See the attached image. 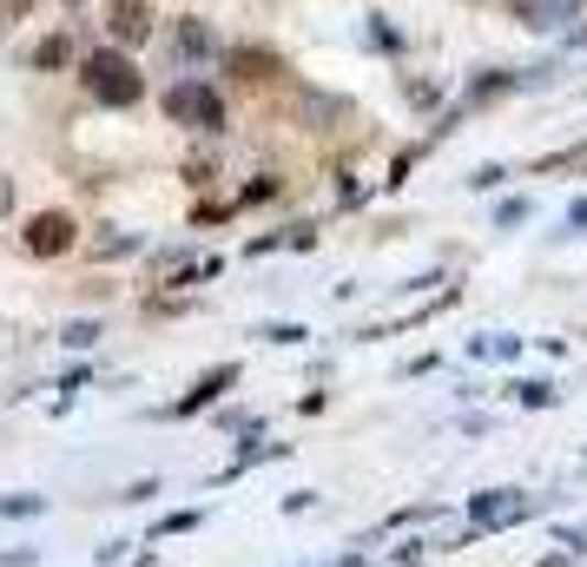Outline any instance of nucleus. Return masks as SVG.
I'll list each match as a JSON object with an SVG mask.
<instances>
[{"label": "nucleus", "mask_w": 587, "mask_h": 567, "mask_svg": "<svg viewBox=\"0 0 587 567\" xmlns=\"http://www.w3.org/2000/svg\"><path fill=\"white\" fill-rule=\"evenodd\" d=\"M79 79H86V92H93L99 106H139V99H145V73H139L119 46H93L86 66H79Z\"/></svg>", "instance_id": "1"}, {"label": "nucleus", "mask_w": 587, "mask_h": 567, "mask_svg": "<svg viewBox=\"0 0 587 567\" xmlns=\"http://www.w3.org/2000/svg\"><path fill=\"white\" fill-rule=\"evenodd\" d=\"M165 119L192 126V132H225V99L205 79H178V86H165Z\"/></svg>", "instance_id": "2"}, {"label": "nucleus", "mask_w": 587, "mask_h": 567, "mask_svg": "<svg viewBox=\"0 0 587 567\" xmlns=\"http://www.w3.org/2000/svg\"><path fill=\"white\" fill-rule=\"evenodd\" d=\"M542 509H548L542 495H522V489H489V495H476V502H469V522H476V535H482V528L529 522V515H542Z\"/></svg>", "instance_id": "3"}, {"label": "nucleus", "mask_w": 587, "mask_h": 567, "mask_svg": "<svg viewBox=\"0 0 587 567\" xmlns=\"http://www.w3.org/2000/svg\"><path fill=\"white\" fill-rule=\"evenodd\" d=\"M33 258H66L73 244H79V225L66 218V211H40V218H26V238H20Z\"/></svg>", "instance_id": "4"}, {"label": "nucleus", "mask_w": 587, "mask_h": 567, "mask_svg": "<svg viewBox=\"0 0 587 567\" xmlns=\"http://www.w3.org/2000/svg\"><path fill=\"white\" fill-rule=\"evenodd\" d=\"M106 33H112V46L152 40V0H112V7H106Z\"/></svg>", "instance_id": "5"}, {"label": "nucleus", "mask_w": 587, "mask_h": 567, "mask_svg": "<svg viewBox=\"0 0 587 567\" xmlns=\"http://www.w3.org/2000/svg\"><path fill=\"white\" fill-rule=\"evenodd\" d=\"M172 53H178L185 66H192V59H211V53H218V33H211L205 20H178V26H172Z\"/></svg>", "instance_id": "6"}, {"label": "nucleus", "mask_w": 587, "mask_h": 567, "mask_svg": "<svg viewBox=\"0 0 587 567\" xmlns=\"http://www.w3.org/2000/svg\"><path fill=\"white\" fill-rule=\"evenodd\" d=\"M231 383H238V363H218V370H211V377H198V383H192V396H178L172 410H178V416H192V410H205V403H218V396H225Z\"/></svg>", "instance_id": "7"}, {"label": "nucleus", "mask_w": 587, "mask_h": 567, "mask_svg": "<svg viewBox=\"0 0 587 567\" xmlns=\"http://www.w3.org/2000/svg\"><path fill=\"white\" fill-rule=\"evenodd\" d=\"M509 7H515L522 26H562V20H575V0H509Z\"/></svg>", "instance_id": "8"}, {"label": "nucleus", "mask_w": 587, "mask_h": 567, "mask_svg": "<svg viewBox=\"0 0 587 567\" xmlns=\"http://www.w3.org/2000/svg\"><path fill=\"white\" fill-rule=\"evenodd\" d=\"M225 66H231V73H238L244 86H258V79H271V73H278V53H258V46H238V53H231Z\"/></svg>", "instance_id": "9"}, {"label": "nucleus", "mask_w": 587, "mask_h": 567, "mask_svg": "<svg viewBox=\"0 0 587 567\" xmlns=\"http://www.w3.org/2000/svg\"><path fill=\"white\" fill-rule=\"evenodd\" d=\"M66 59H73L66 33H53V40H40V46H33V66H40V73H53V66H66Z\"/></svg>", "instance_id": "10"}, {"label": "nucleus", "mask_w": 587, "mask_h": 567, "mask_svg": "<svg viewBox=\"0 0 587 567\" xmlns=\"http://www.w3.org/2000/svg\"><path fill=\"white\" fill-rule=\"evenodd\" d=\"M59 344H66V350H93V344H99V324H86V317H79V324H66V330H59Z\"/></svg>", "instance_id": "11"}, {"label": "nucleus", "mask_w": 587, "mask_h": 567, "mask_svg": "<svg viewBox=\"0 0 587 567\" xmlns=\"http://www.w3.org/2000/svg\"><path fill=\"white\" fill-rule=\"evenodd\" d=\"M40 509H46V495H0V515H13V522L20 515H40Z\"/></svg>", "instance_id": "12"}, {"label": "nucleus", "mask_w": 587, "mask_h": 567, "mask_svg": "<svg viewBox=\"0 0 587 567\" xmlns=\"http://www.w3.org/2000/svg\"><path fill=\"white\" fill-rule=\"evenodd\" d=\"M515 396L535 403V410H548V403H555V383H515Z\"/></svg>", "instance_id": "13"}, {"label": "nucleus", "mask_w": 587, "mask_h": 567, "mask_svg": "<svg viewBox=\"0 0 587 567\" xmlns=\"http://www.w3.org/2000/svg\"><path fill=\"white\" fill-rule=\"evenodd\" d=\"M198 522H205L198 509H178V515H165V522H159V535H185V528H198Z\"/></svg>", "instance_id": "14"}, {"label": "nucleus", "mask_w": 587, "mask_h": 567, "mask_svg": "<svg viewBox=\"0 0 587 567\" xmlns=\"http://www.w3.org/2000/svg\"><path fill=\"white\" fill-rule=\"evenodd\" d=\"M502 178H509V172H502V165H482V172H476V178H469V185H476V192H496V185H502Z\"/></svg>", "instance_id": "15"}, {"label": "nucleus", "mask_w": 587, "mask_h": 567, "mask_svg": "<svg viewBox=\"0 0 587 567\" xmlns=\"http://www.w3.org/2000/svg\"><path fill=\"white\" fill-rule=\"evenodd\" d=\"M258 337H271V344H297L304 330H297V324H271V330H258Z\"/></svg>", "instance_id": "16"}, {"label": "nucleus", "mask_w": 587, "mask_h": 567, "mask_svg": "<svg viewBox=\"0 0 587 567\" xmlns=\"http://www.w3.org/2000/svg\"><path fill=\"white\" fill-rule=\"evenodd\" d=\"M7 211H13V178L0 172V218H7Z\"/></svg>", "instance_id": "17"}, {"label": "nucleus", "mask_w": 587, "mask_h": 567, "mask_svg": "<svg viewBox=\"0 0 587 567\" xmlns=\"http://www.w3.org/2000/svg\"><path fill=\"white\" fill-rule=\"evenodd\" d=\"M568 218H575V231H587V198H575V211H568Z\"/></svg>", "instance_id": "18"}]
</instances>
